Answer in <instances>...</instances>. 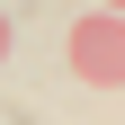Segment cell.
<instances>
[{"instance_id": "1", "label": "cell", "mask_w": 125, "mask_h": 125, "mask_svg": "<svg viewBox=\"0 0 125 125\" xmlns=\"http://www.w3.org/2000/svg\"><path fill=\"white\" fill-rule=\"evenodd\" d=\"M62 62H72L81 81H98V89H125V18H116V9L72 18V27H62Z\"/></svg>"}, {"instance_id": "2", "label": "cell", "mask_w": 125, "mask_h": 125, "mask_svg": "<svg viewBox=\"0 0 125 125\" xmlns=\"http://www.w3.org/2000/svg\"><path fill=\"white\" fill-rule=\"evenodd\" d=\"M0 54H9V18H0Z\"/></svg>"}, {"instance_id": "3", "label": "cell", "mask_w": 125, "mask_h": 125, "mask_svg": "<svg viewBox=\"0 0 125 125\" xmlns=\"http://www.w3.org/2000/svg\"><path fill=\"white\" fill-rule=\"evenodd\" d=\"M98 9H116V18H125V0H98Z\"/></svg>"}]
</instances>
